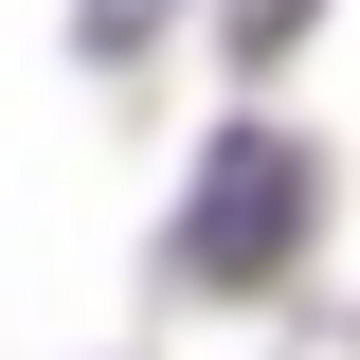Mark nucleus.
<instances>
[{
  "instance_id": "2",
  "label": "nucleus",
  "mask_w": 360,
  "mask_h": 360,
  "mask_svg": "<svg viewBox=\"0 0 360 360\" xmlns=\"http://www.w3.org/2000/svg\"><path fill=\"white\" fill-rule=\"evenodd\" d=\"M72 37H90V54H127V37H162V0H72Z\"/></svg>"
},
{
  "instance_id": "1",
  "label": "nucleus",
  "mask_w": 360,
  "mask_h": 360,
  "mask_svg": "<svg viewBox=\"0 0 360 360\" xmlns=\"http://www.w3.org/2000/svg\"><path fill=\"white\" fill-rule=\"evenodd\" d=\"M288 234H307V144L234 127L217 162H198V198H180V270H198V288H252V270H288Z\"/></svg>"
}]
</instances>
